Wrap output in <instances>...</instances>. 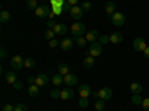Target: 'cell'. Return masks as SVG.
<instances>
[{
  "mask_svg": "<svg viewBox=\"0 0 149 111\" xmlns=\"http://www.w3.org/2000/svg\"><path fill=\"white\" fill-rule=\"evenodd\" d=\"M70 33L74 36V37H79V36H85L86 34V28L85 25L81 22V21H74L70 27Z\"/></svg>",
  "mask_w": 149,
  "mask_h": 111,
  "instance_id": "1",
  "label": "cell"
},
{
  "mask_svg": "<svg viewBox=\"0 0 149 111\" xmlns=\"http://www.w3.org/2000/svg\"><path fill=\"white\" fill-rule=\"evenodd\" d=\"M110 19H112V24H113V25H116V27L124 25V24H125V21H127L125 15H124L122 12H118V10H116L115 14L110 16Z\"/></svg>",
  "mask_w": 149,
  "mask_h": 111,
  "instance_id": "2",
  "label": "cell"
},
{
  "mask_svg": "<svg viewBox=\"0 0 149 111\" xmlns=\"http://www.w3.org/2000/svg\"><path fill=\"white\" fill-rule=\"evenodd\" d=\"M91 56L97 58V56H100L103 53V45H100L98 42H93L90 43V52H88Z\"/></svg>",
  "mask_w": 149,
  "mask_h": 111,
  "instance_id": "3",
  "label": "cell"
},
{
  "mask_svg": "<svg viewBox=\"0 0 149 111\" xmlns=\"http://www.w3.org/2000/svg\"><path fill=\"white\" fill-rule=\"evenodd\" d=\"M69 14H70L72 19L81 21V18H82V15H84V9H82L81 6H72V8L69 9Z\"/></svg>",
  "mask_w": 149,
  "mask_h": 111,
  "instance_id": "4",
  "label": "cell"
},
{
  "mask_svg": "<svg viewBox=\"0 0 149 111\" xmlns=\"http://www.w3.org/2000/svg\"><path fill=\"white\" fill-rule=\"evenodd\" d=\"M133 47H134V51H137V52H143L148 47V45H146L143 37H137V39L133 40Z\"/></svg>",
  "mask_w": 149,
  "mask_h": 111,
  "instance_id": "5",
  "label": "cell"
},
{
  "mask_svg": "<svg viewBox=\"0 0 149 111\" xmlns=\"http://www.w3.org/2000/svg\"><path fill=\"white\" fill-rule=\"evenodd\" d=\"M10 67L14 70H21L24 68V59L19 56V55H15L10 58Z\"/></svg>",
  "mask_w": 149,
  "mask_h": 111,
  "instance_id": "6",
  "label": "cell"
},
{
  "mask_svg": "<svg viewBox=\"0 0 149 111\" xmlns=\"http://www.w3.org/2000/svg\"><path fill=\"white\" fill-rule=\"evenodd\" d=\"M112 96H113V92H112L110 88H103V89L98 90V98H100V99L109 101V99H112Z\"/></svg>",
  "mask_w": 149,
  "mask_h": 111,
  "instance_id": "7",
  "label": "cell"
},
{
  "mask_svg": "<svg viewBox=\"0 0 149 111\" xmlns=\"http://www.w3.org/2000/svg\"><path fill=\"white\" fill-rule=\"evenodd\" d=\"M54 33L57 34V36H64L66 33H67V25H66V24H61V22H57L55 24V25H54Z\"/></svg>",
  "mask_w": 149,
  "mask_h": 111,
  "instance_id": "8",
  "label": "cell"
},
{
  "mask_svg": "<svg viewBox=\"0 0 149 111\" xmlns=\"http://www.w3.org/2000/svg\"><path fill=\"white\" fill-rule=\"evenodd\" d=\"M49 14H51V10H49V8H46V6H39V8L34 10V15H36L37 18H45V16H48Z\"/></svg>",
  "mask_w": 149,
  "mask_h": 111,
  "instance_id": "9",
  "label": "cell"
},
{
  "mask_svg": "<svg viewBox=\"0 0 149 111\" xmlns=\"http://www.w3.org/2000/svg\"><path fill=\"white\" fill-rule=\"evenodd\" d=\"M98 37H100V34H98L97 30H91V31H86L85 34V39L88 40V43H93V42H98Z\"/></svg>",
  "mask_w": 149,
  "mask_h": 111,
  "instance_id": "10",
  "label": "cell"
},
{
  "mask_svg": "<svg viewBox=\"0 0 149 111\" xmlns=\"http://www.w3.org/2000/svg\"><path fill=\"white\" fill-rule=\"evenodd\" d=\"M76 83H78V77L74 76V74L69 73L67 76H64V84H66V86H69V88H72V86H74Z\"/></svg>",
  "mask_w": 149,
  "mask_h": 111,
  "instance_id": "11",
  "label": "cell"
},
{
  "mask_svg": "<svg viewBox=\"0 0 149 111\" xmlns=\"http://www.w3.org/2000/svg\"><path fill=\"white\" fill-rule=\"evenodd\" d=\"M79 95H81V98H88V96H91V88H90V86L88 84H81L79 86Z\"/></svg>",
  "mask_w": 149,
  "mask_h": 111,
  "instance_id": "12",
  "label": "cell"
},
{
  "mask_svg": "<svg viewBox=\"0 0 149 111\" xmlns=\"http://www.w3.org/2000/svg\"><path fill=\"white\" fill-rule=\"evenodd\" d=\"M73 95H74V92H73V90L69 88V86H67L66 89H63V90H61L60 99H63V101H69V99H72V98H73Z\"/></svg>",
  "mask_w": 149,
  "mask_h": 111,
  "instance_id": "13",
  "label": "cell"
},
{
  "mask_svg": "<svg viewBox=\"0 0 149 111\" xmlns=\"http://www.w3.org/2000/svg\"><path fill=\"white\" fill-rule=\"evenodd\" d=\"M5 79H6V82L9 83V84H14L18 79H17V73L14 71V70H10V71H6V74H5Z\"/></svg>",
  "mask_w": 149,
  "mask_h": 111,
  "instance_id": "14",
  "label": "cell"
},
{
  "mask_svg": "<svg viewBox=\"0 0 149 111\" xmlns=\"http://www.w3.org/2000/svg\"><path fill=\"white\" fill-rule=\"evenodd\" d=\"M48 82H49V77L46 76V74H39V76L36 77V82H34V83L42 88V86H46V84H48Z\"/></svg>",
  "mask_w": 149,
  "mask_h": 111,
  "instance_id": "15",
  "label": "cell"
},
{
  "mask_svg": "<svg viewBox=\"0 0 149 111\" xmlns=\"http://www.w3.org/2000/svg\"><path fill=\"white\" fill-rule=\"evenodd\" d=\"M104 12L109 15V16H112L116 12V5H115V2H107L106 3V6H104Z\"/></svg>",
  "mask_w": 149,
  "mask_h": 111,
  "instance_id": "16",
  "label": "cell"
},
{
  "mask_svg": "<svg viewBox=\"0 0 149 111\" xmlns=\"http://www.w3.org/2000/svg\"><path fill=\"white\" fill-rule=\"evenodd\" d=\"M130 90H131L133 93H142V92H143V86H142L139 82H133V83L130 84Z\"/></svg>",
  "mask_w": 149,
  "mask_h": 111,
  "instance_id": "17",
  "label": "cell"
},
{
  "mask_svg": "<svg viewBox=\"0 0 149 111\" xmlns=\"http://www.w3.org/2000/svg\"><path fill=\"white\" fill-rule=\"evenodd\" d=\"M60 46H61V49H63V51H70V49L73 47V40L72 39H64L63 42L60 43Z\"/></svg>",
  "mask_w": 149,
  "mask_h": 111,
  "instance_id": "18",
  "label": "cell"
},
{
  "mask_svg": "<svg viewBox=\"0 0 149 111\" xmlns=\"http://www.w3.org/2000/svg\"><path fill=\"white\" fill-rule=\"evenodd\" d=\"M57 73L61 74V76H67V74L70 73V67L66 65V64H60V65L57 67Z\"/></svg>",
  "mask_w": 149,
  "mask_h": 111,
  "instance_id": "19",
  "label": "cell"
},
{
  "mask_svg": "<svg viewBox=\"0 0 149 111\" xmlns=\"http://www.w3.org/2000/svg\"><path fill=\"white\" fill-rule=\"evenodd\" d=\"M122 34L121 33H113V34H110V43L112 45H118V43H121L122 42Z\"/></svg>",
  "mask_w": 149,
  "mask_h": 111,
  "instance_id": "20",
  "label": "cell"
},
{
  "mask_svg": "<svg viewBox=\"0 0 149 111\" xmlns=\"http://www.w3.org/2000/svg\"><path fill=\"white\" fill-rule=\"evenodd\" d=\"M40 92V86H37L36 83L34 84H30V88H29V95L30 96H37Z\"/></svg>",
  "mask_w": 149,
  "mask_h": 111,
  "instance_id": "21",
  "label": "cell"
},
{
  "mask_svg": "<svg viewBox=\"0 0 149 111\" xmlns=\"http://www.w3.org/2000/svg\"><path fill=\"white\" fill-rule=\"evenodd\" d=\"M94 62H95V58L94 56H85V59H84V67L85 68H93V65H94Z\"/></svg>",
  "mask_w": 149,
  "mask_h": 111,
  "instance_id": "22",
  "label": "cell"
},
{
  "mask_svg": "<svg viewBox=\"0 0 149 111\" xmlns=\"http://www.w3.org/2000/svg\"><path fill=\"white\" fill-rule=\"evenodd\" d=\"M51 82H52V84L54 86H60L61 83H64V76H61V74H55V76L51 79Z\"/></svg>",
  "mask_w": 149,
  "mask_h": 111,
  "instance_id": "23",
  "label": "cell"
},
{
  "mask_svg": "<svg viewBox=\"0 0 149 111\" xmlns=\"http://www.w3.org/2000/svg\"><path fill=\"white\" fill-rule=\"evenodd\" d=\"M131 102H133L134 105H142V102H143L142 93H133V96H131Z\"/></svg>",
  "mask_w": 149,
  "mask_h": 111,
  "instance_id": "24",
  "label": "cell"
},
{
  "mask_svg": "<svg viewBox=\"0 0 149 111\" xmlns=\"http://www.w3.org/2000/svg\"><path fill=\"white\" fill-rule=\"evenodd\" d=\"M104 102H106L104 99H100V98H98V99L94 102V108H95L97 111H104V105H106Z\"/></svg>",
  "mask_w": 149,
  "mask_h": 111,
  "instance_id": "25",
  "label": "cell"
},
{
  "mask_svg": "<svg viewBox=\"0 0 149 111\" xmlns=\"http://www.w3.org/2000/svg\"><path fill=\"white\" fill-rule=\"evenodd\" d=\"M10 19V14H9V12L8 10H2V12H0V22H2V24H5V22H8Z\"/></svg>",
  "mask_w": 149,
  "mask_h": 111,
  "instance_id": "26",
  "label": "cell"
},
{
  "mask_svg": "<svg viewBox=\"0 0 149 111\" xmlns=\"http://www.w3.org/2000/svg\"><path fill=\"white\" fill-rule=\"evenodd\" d=\"M86 43H88V40L85 39V36H79V37H76V45H78L79 47H85Z\"/></svg>",
  "mask_w": 149,
  "mask_h": 111,
  "instance_id": "27",
  "label": "cell"
},
{
  "mask_svg": "<svg viewBox=\"0 0 149 111\" xmlns=\"http://www.w3.org/2000/svg\"><path fill=\"white\" fill-rule=\"evenodd\" d=\"M55 36H57V34L54 33V30H49V28H48V30L45 31V34H43L45 40H48V42H49V40H52V39H54Z\"/></svg>",
  "mask_w": 149,
  "mask_h": 111,
  "instance_id": "28",
  "label": "cell"
},
{
  "mask_svg": "<svg viewBox=\"0 0 149 111\" xmlns=\"http://www.w3.org/2000/svg\"><path fill=\"white\" fill-rule=\"evenodd\" d=\"M34 59L33 58H26L24 59V68H33L34 67Z\"/></svg>",
  "mask_w": 149,
  "mask_h": 111,
  "instance_id": "29",
  "label": "cell"
},
{
  "mask_svg": "<svg viewBox=\"0 0 149 111\" xmlns=\"http://www.w3.org/2000/svg\"><path fill=\"white\" fill-rule=\"evenodd\" d=\"M98 43H100V45H107V43H110V36H106V34L100 36V37H98Z\"/></svg>",
  "mask_w": 149,
  "mask_h": 111,
  "instance_id": "30",
  "label": "cell"
},
{
  "mask_svg": "<svg viewBox=\"0 0 149 111\" xmlns=\"http://www.w3.org/2000/svg\"><path fill=\"white\" fill-rule=\"evenodd\" d=\"M81 8L84 9V12H86V10H91V9H93V3L90 2V0H85V2H82Z\"/></svg>",
  "mask_w": 149,
  "mask_h": 111,
  "instance_id": "31",
  "label": "cell"
},
{
  "mask_svg": "<svg viewBox=\"0 0 149 111\" xmlns=\"http://www.w3.org/2000/svg\"><path fill=\"white\" fill-rule=\"evenodd\" d=\"M27 8L31 9V10H36L39 6H37V2H36V0H27Z\"/></svg>",
  "mask_w": 149,
  "mask_h": 111,
  "instance_id": "32",
  "label": "cell"
},
{
  "mask_svg": "<svg viewBox=\"0 0 149 111\" xmlns=\"http://www.w3.org/2000/svg\"><path fill=\"white\" fill-rule=\"evenodd\" d=\"M88 105H90V99H88V98H81V99H79V107L81 108H86Z\"/></svg>",
  "mask_w": 149,
  "mask_h": 111,
  "instance_id": "33",
  "label": "cell"
},
{
  "mask_svg": "<svg viewBox=\"0 0 149 111\" xmlns=\"http://www.w3.org/2000/svg\"><path fill=\"white\" fill-rule=\"evenodd\" d=\"M22 86H24V84H22V82L17 80V82H15L14 84H12V88H14L15 90H21V89H22Z\"/></svg>",
  "mask_w": 149,
  "mask_h": 111,
  "instance_id": "34",
  "label": "cell"
},
{
  "mask_svg": "<svg viewBox=\"0 0 149 111\" xmlns=\"http://www.w3.org/2000/svg\"><path fill=\"white\" fill-rule=\"evenodd\" d=\"M2 111H15V107L12 105V104H5L3 108H2Z\"/></svg>",
  "mask_w": 149,
  "mask_h": 111,
  "instance_id": "35",
  "label": "cell"
},
{
  "mask_svg": "<svg viewBox=\"0 0 149 111\" xmlns=\"http://www.w3.org/2000/svg\"><path fill=\"white\" fill-rule=\"evenodd\" d=\"M51 98H54V99H57V98H60V95H61V90H57V89H54V90H51Z\"/></svg>",
  "mask_w": 149,
  "mask_h": 111,
  "instance_id": "36",
  "label": "cell"
},
{
  "mask_svg": "<svg viewBox=\"0 0 149 111\" xmlns=\"http://www.w3.org/2000/svg\"><path fill=\"white\" fill-rule=\"evenodd\" d=\"M142 107H143V110H145V111H149V98H145V99H143Z\"/></svg>",
  "mask_w": 149,
  "mask_h": 111,
  "instance_id": "37",
  "label": "cell"
},
{
  "mask_svg": "<svg viewBox=\"0 0 149 111\" xmlns=\"http://www.w3.org/2000/svg\"><path fill=\"white\" fill-rule=\"evenodd\" d=\"M15 111H29V110L24 104H18V105H15Z\"/></svg>",
  "mask_w": 149,
  "mask_h": 111,
  "instance_id": "38",
  "label": "cell"
},
{
  "mask_svg": "<svg viewBox=\"0 0 149 111\" xmlns=\"http://www.w3.org/2000/svg\"><path fill=\"white\" fill-rule=\"evenodd\" d=\"M6 56H8V51H6V47H2V49H0V58L5 59Z\"/></svg>",
  "mask_w": 149,
  "mask_h": 111,
  "instance_id": "39",
  "label": "cell"
},
{
  "mask_svg": "<svg viewBox=\"0 0 149 111\" xmlns=\"http://www.w3.org/2000/svg\"><path fill=\"white\" fill-rule=\"evenodd\" d=\"M55 24H57V22H54L52 19H49V21H46V27H48L49 30H52V28H54V25H55Z\"/></svg>",
  "mask_w": 149,
  "mask_h": 111,
  "instance_id": "40",
  "label": "cell"
},
{
  "mask_svg": "<svg viewBox=\"0 0 149 111\" xmlns=\"http://www.w3.org/2000/svg\"><path fill=\"white\" fill-rule=\"evenodd\" d=\"M60 43L55 40V39H52V40H49V47H57Z\"/></svg>",
  "mask_w": 149,
  "mask_h": 111,
  "instance_id": "41",
  "label": "cell"
},
{
  "mask_svg": "<svg viewBox=\"0 0 149 111\" xmlns=\"http://www.w3.org/2000/svg\"><path fill=\"white\" fill-rule=\"evenodd\" d=\"M69 6H76L78 3H79V0H67V2H66Z\"/></svg>",
  "mask_w": 149,
  "mask_h": 111,
  "instance_id": "42",
  "label": "cell"
},
{
  "mask_svg": "<svg viewBox=\"0 0 149 111\" xmlns=\"http://www.w3.org/2000/svg\"><path fill=\"white\" fill-rule=\"evenodd\" d=\"M143 56L146 58V59H149V46L145 49V51H143Z\"/></svg>",
  "mask_w": 149,
  "mask_h": 111,
  "instance_id": "43",
  "label": "cell"
},
{
  "mask_svg": "<svg viewBox=\"0 0 149 111\" xmlns=\"http://www.w3.org/2000/svg\"><path fill=\"white\" fill-rule=\"evenodd\" d=\"M27 82H29V84H34V82H36V77H29V79H27Z\"/></svg>",
  "mask_w": 149,
  "mask_h": 111,
  "instance_id": "44",
  "label": "cell"
},
{
  "mask_svg": "<svg viewBox=\"0 0 149 111\" xmlns=\"http://www.w3.org/2000/svg\"><path fill=\"white\" fill-rule=\"evenodd\" d=\"M91 96L95 98V99H98V92H91Z\"/></svg>",
  "mask_w": 149,
  "mask_h": 111,
  "instance_id": "45",
  "label": "cell"
},
{
  "mask_svg": "<svg viewBox=\"0 0 149 111\" xmlns=\"http://www.w3.org/2000/svg\"><path fill=\"white\" fill-rule=\"evenodd\" d=\"M148 93H149V92H148Z\"/></svg>",
  "mask_w": 149,
  "mask_h": 111,
  "instance_id": "46",
  "label": "cell"
},
{
  "mask_svg": "<svg viewBox=\"0 0 149 111\" xmlns=\"http://www.w3.org/2000/svg\"><path fill=\"white\" fill-rule=\"evenodd\" d=\"M104 111H106V110H104Z\"/></svg>",
  "mask_w": 149,
  "mask_h": 111,
  "instance_id": "47",
  "label": "cell"
}]
</instances>
